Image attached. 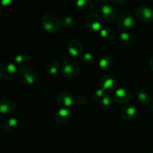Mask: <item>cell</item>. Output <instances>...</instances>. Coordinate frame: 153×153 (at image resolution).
I'll use <instances>...</instances> for the list:
<instances>
[{
    "label": "cell",
    "mask_w": 153,
    "mask_h": 153,
    "mask_svg": "<svg viewBox=\"0 0 153 153\" xmlns=\"http://www.w3.org/2000/svg\"><path fill=\"white\" fill-rule=\"evenodd\" d=\"M120 40L123 44L126 46H131L134 44L135 41V37L131 33H128L127 31H123L120 35Z\"/></svg>",
    "instance_id": "20"
},
{
    "label": "cell",
    "mask_w": 153,
    "mask_h": 153,
    "mask_svg": "<svg viewBox=\"0 0 153 153\" xmlns=\"http://www.w3.org/2000/svg\"><path fill=\"white\" fill-rule=\"evenodd\" d=\"M105 95V92L100 88L99 89L95 90L94 91V93H93V98H94V100H97V101H100Z\"/></svg>",
    "instance_id": "27"
},
{
    "label": "cell",
    "mask_w": 153,
    "mask_h": 153,
    "mask_svg": "<svg viewBox=\"0 0 153 153\" xmlns=\"http://www.w3.org/2000/svg\"><path fill=\"white\" fill-rule=\"evenodd\" d=\"M100 16L105 21L111 22L118 18V12L111 4H104L100 7Z\"/></svg>",
    "instance_id": "6"
},
{
    "label": "cell",
    "mask_w": 153,
    "mask_h": 153,
    "mask_svg": "<svg viewBox=\"0 0 153 153\" xmlns=\"http://www.w3.org/2000/svg\"><path fill=\"white\" fill-rule=\"evenodd\" d=\"M114 64V59L108 55H104L99 61V67L102 71H107L112 67Z\"/></svg>",
    "instance_id": "18"
},
{
    "label": "cell",
    "mask_w": 153,
    "mask_h": 153,
    "mask_svg": "<svg viewBox=\"0 0 153 153\" xmlns=\"http://www.w3.org/2000/svg\"><path fill=\"white\" fill-rule=\"evenodd\" d=\"M72 117H73V114L67 108L61 107V108L58 109L55 112L54 119L57 123L64 125V124L68 123L71 120Z\"/></svg>",
    "instance_id": "12"
},
{
    "label": "cell",
    "mask_w": 153,
    "mask_h": 153,
    "mask_svg": "<svg viewBox=\"0 0 153 153\" xmlns=\"http://www.w3.org/2000/svg\"><path fill=\"white\" fill-rule=\"evenodd\" d=\"M67 51L73 58L81 56L83 53V45L79 40L73 38L67 43Z\"/></svg>",
    "instance_id": "10"
},
{
    "label": "cell",
    "mask_w": 153,
    "mask_h": 153,
    "mask_svg": "<svg viewBox=\"0 0 153 153\" xmlns=\"http://www.w3.org/2000/svg\"><path fill=\"white\" fill-rule=\"evenodd\" d=\"M137 100L138 102L142 105H147L151 101L150 95L146 90L140 89L137 93Z\"/></svg>",
    "instance_id": "19"
},
{
    "label": "cell",
    "mask_w": 153,
    "mask_h": 153,
    "mask_svg": "<svg viewBox=\"0 0 153 153\" xmlns=\"http://www.w3.org/2000/svg\"><path fill=\"white\" fill-rule=\"evenodd\" d=\"M100 37L105 40H111L114 38L115 37V31L113 28L110 27H105L100 30Z\"/></svg>",
    "instance_id": "21"
},
{
    "label": "cell",
    "mask_w": 153,
    "mask_h": 153,
    "mask_svg": "<svg viewBox=\"0 0 153 153\" xmlns=\"http://www.w3.org/2000/svg\"><path fill=\"white\" fill-rule=\"evenodd\" d=\"M17 78L19 82L25 85H33L37 80V73L31 67H22L17 71Z\"/></svg>",
    "instance_id": "2"
},
{
    "label": "cell",
    "mask_w": 153,
    "mask_h": 153,
    "mask_svg": "<svg viewBox=\"0 0 153 153\" xmlns=\"http://www.w3.org/2000/svg\"><path fill=\"white\" fill-rule=\"evenodd\" d=\"M16 73V64L13 63H5L0 68V77L4 80H10L14 77Z\"/></svg>",
    "instance_id": "13"
},
{
    "label": "cell",
    "mask_w": 153,
    "mask_h": 153,
    "mask_svg": "<svg viewBox=\"0 0 153 153\" xmlns=\"http://www.w3.org/2000/svg\"><path fill=\"white\" fill-rule=\"evenodd\" d=\"M81 61L85 65H91L94 61V57L90 52H84L81 55Z\"/></svg>",
    "instance_id": "25"
},
{
    "label": "cell",
    "mask_w": 153,
    "mask_h": 153,
    "mask_svg": "<svg viewBox=\"0 0 153 153\" xmlns=\"http://www.w3.org/2000/svg\"><path fill=\"white\" fill-rule=\"evenodd\" d=\"M151 153H153V151H152V152H151Z\"/></svg>",
    "instance_id": "34"
},
{
    "label": "cell",
    "mask_w": 153,
    "mask_h": 153,
    "mask_svg": "<svg viewBox=\"0 0 153 153\" xmlns=\"http://www.w3.org/2000/svg\"><path fill=\"white\" fill-rule=\"evenodd\" d=\"M134 25V16L129 13H123L117 18V25L120 31H127Z\"/></svg>",
    "instance_id": "5"
},
{
    "label": "cell",
    "mask_w": 153,
    "mask_h": 153,
    "mask_svg": "<svg viewBox=\"0 0 153 153\" xmlns=\"http://www.w3.org/2000/svg\"><path fill=\"white\" fill-rule=\"evenodd\" d=\"M13 0H0V6L2 7H6L11 4Z\"/></svg>",
    "instance_id": "29"
},
{
    "label": "cell",
    "mask_w": 153,
    "mask_h": 153,
    "mask_svg": "<svg viewBox=\"0 0 153 153\" xmlns=\"http://www.w3.org/2000/svg\"><path fill=\"white\" fill-rule=\"evenodd\" d=\"M61 23L62 26H64L66 28H70L73 26L75 23L74 19L70 16H65L61 19Z\"/></svg>",
    "instance_id": "26"
},
{
    "label": "cell",
    "mask_w": 153,
    "mask_h": 153,
    "mask_svg": "<svg viewBox=\"0 0 153 153\" xmlns=\"http://www.w3.org/2000/svg\"><path fill=\"white\" fill-rule=\"evenodd\" d=\"M55 1H58V0H55Z\"/></svg>",
    "instance_id": "33"
},
{
    "label": "cell",
    "mask_w": 153,
    "mask_h": 153,
    "mask_svg": "<svg viewBox=\"0 0 153 153\" xmlns=\"http://www.w3.org/2000/svg\"><path fill=\"white\" fill-rule=\"evenodd\" d=\"M112 3L115 4H123L127 1V0H110Z\"/></svg>",
    "instance_id": "30"
},
{
    "label": "cell",
    "mask_w": 153,
    "mask_h": 153,
    "mask_svg": "<svg viewBox=\"0 0 153 153\" xmlns=\"http://www.w3.org/2000/svg\"><path fill=\"white\" fill-rule=\"evenodd\" d=\"M135 17L141 22H149L153 19V10L148 6H140L135 10Z\"/></svg>",
    "instance_id": "8"
},
{
    "label": "cell",
    "mask_w": 153,
    "mask_h": 153,
    "mask_svg": "<svg viewBox=\"0 0 153 153\" xmlns=\"http://www.w3.org/2000/svg\"><path fill=\"white\" fill-rule=\"evenodd\" d=\"M117 79L111 75H105L100 79V88L107 94L114 92L117 89Z\"/></svg>",
    "instance_id": "4"
},
{
    "label": "cell",
    "mask_w": 153,
    "mask_h": 153,
    "mask_svg": "<svg viewBox=\"0 0 153 153\" xmlns=\"http://www.w3.org/2000/svg\"><path fill=\"white\" fill-rule=\"evenodd\" d=\"M41 25L45 31L52 34L58 32L62 26L61 19L52 13H47L43 16Z\"/></svg>",
    "instance_id": "1"
},
{
    "label": "cell",
    "mask_w": 153,
    "mask_h": 153,
    "mask_svg": "<svg viewBox=\"0 0 153 153\" xmlns=\"http://www.w3.org/2000/svg\"><path fill=\"white\" fill-rule=\"evenodd\" d=\"M61 72L64 77L70 79H76L79 75V69L73 63L66 62L61 65Z\"/></svg>",
    "instance_id": "9"
},
{
    "label": "cell",
    "mask_w": 153,
    "mask_h": 153,
    "mask_svg": "<svg viewBox=\"0 0 153 153\" xmlns=\"http://www.w3.org/2000/svg\"><path fill=\"white\" fill-rule=\"evenodd\" d=\"M76 7L80 12L90 13L94 9V2L92 0H76Z\"/></svg>",
    "instance_id": "16"
},
{
    "label": "cell",
    "mask_w": 153,
    "mask_h": 153,
    "mask_svg": "<svg viewBox=\"0 0 153 153\" xmlns=\"http://www.w3.org/2000/svg\"><path fill=\"white\" fill-rule=\"evenodd\" d=\"M16 109V104L10 99L4 98L0 100V114H8L14 111Z\"/></svg>",
    "instance_id": "15"
},
{
    "label": "cell",
    "mask_w": 153,
    "mask_h": 153,
    "mask_svg": "<svg viewBox=\"0 0 153 153\" xmlns=\"http://www.w3.org/2000/svg\"><path fill=\"white\" fill-rule=\"evenodd\" d=\"M149 69H150V70L153 73V55L151 57L150 59H149Z\"/></svg>",
    "instance_id": "31"
},
{
    "label": "cell",
    "mask_w": 153,
    "mask_h": 153,
    "mask_svg": "<svg viewBox=\"0 0 153 153\" xmlns=\"http://www.w3.org/2000/svg\"><path fill=\"white\" fill-rule=\"evenodd\" d=\"M76 103L79 105H85L87 103V98L85 96L79 94L76 97Z\"/></svg>",
    "instance_id": "28"
},
{
    "label": "cell",
    "mask_w": 153,
    "mask_h": 153,
    "mask_svg": "<svg viewBox=\"0 0 153 153\" xmlns=\"http://www.w3.org/2000/svg\"><path fill=\"white\" fill-rule=\"evenodd\" d=\"M30 58L28 55L25 53L19 54L14 58V64L19 67H25L29 63Z\"/></svg>",
    "instance_id": "22"
},
{
    "label": "cell",
    "mask_w": 153,
    "mask_h": 153,
    "mask_svg": "<svg viewBox=\"0 0 153 153\" xmlns=\"http://www.w3.org/2000/svg\"><path fill=\"white\" fill-rule=\"evenodd\" d=\"M46 72L50 76H55L61 70V64L58 61H52L46 66Z\"/></svg>",
    "instance_id": "23"
},
{
    "label": "cell",
    "mask_w": 153,
    "mask_h": 153,
    "mask_svg": "<svg viewBox=\"0 0 153 153\" xmlns=\"http://www.w3.org/2000/svg\"><path fill=\"white\" fill-rule=\"evenodd\" d=\"M137 115V108L133 104H126L121 110V117L126 121H131Z\"/></svg>",
    "instance_id": "14"
},
{
    "label": "cell",
    "mask_w": 153,
    "mask_h": 153,
    "mask_svg": "<svg viewBox=\"0 0 153 153\" xmlns=\"http://www.w3.org/2000/svg\"><path fill=\"white\" fill-rule=\"evenodd\" d=\"M86 27L93 32H98L102 29V17L97 13H90L85 19Z\"/></svg>",
    "instance_id": "3"
},
{
    "label": "cell",
    "mask_w": 153,
    "mask_h": 153,
    "mask_svg": "<svg viewBox=\"0 0 153 153\" xmlns=\"http://www.w3.org/2000/svg\"><path fill=\"white\" fill-rule=\"evenodd\" d=\"M56 100L59 105L63 108H70L76 103V97L69 91H61L58 94Z\"/></svg>",
    "instance_id": "7"
},
{
    "label": "cell",
    "mask_w": 153,
    "mask_h": 153,
    "mask_svg": "<svg viewBox=\"0 0 153 153\" xmlns=\"http://www.w3.org/2000/svg\"><path fill=\"white\" fill-rule=\"evenodd\" d=\"M18 124H19V121L16 118L10 117L4 121L2 126H1V128H2L3 131L9 133L14 131L17 128Z\"/></svg>",
    "instance_id": "17"
},
{
    "label": "cell",
    "mask_w": 153,
    "mask_h": 153,
    "mask_svg": "<svg viewBox=\"0 0 153 153\" xmlns=\"http://www.w3.org/2000/svg\"><path fill=\"white\" fill-rule=\"evenodd\" d=\"M113 99L116 102L120 104H126L131 100V94L126 88H118L114 91Z\"/></svg>",
    "instance_id": "11"
},
{
    "label": "cell",
    "mask_w": 153,
    "mask_h": 153,
    "mask_svg": "<svg viewBox=\"0 0 153 153\" xmlns=\"http://www.w3.org/2000/svg\"><path fill=\"white\" fill-rule=\"evenodd\" d=\"M114 101V99L112 98L111 96L106 95L105 94V95L103 97V98L100 100V103H101V105H102L103 108L109 109L113 108Z\"/></svg>",
    "instance_id": "24"
},
{
    "label": "cell",
    "mask_w": 153,
    "mask_h": 153,
    "mask_svg": "<svg viewBox=\"0 0 153 153\" xmlns=\"http://www.w3.org/2000/svg\"><path fill=\"white\" fill-rule=\"evenodd\" d=\"M152 106H153V99H152Z\"/></svg>",
    "instance_id": "32"
}]
</instances>
